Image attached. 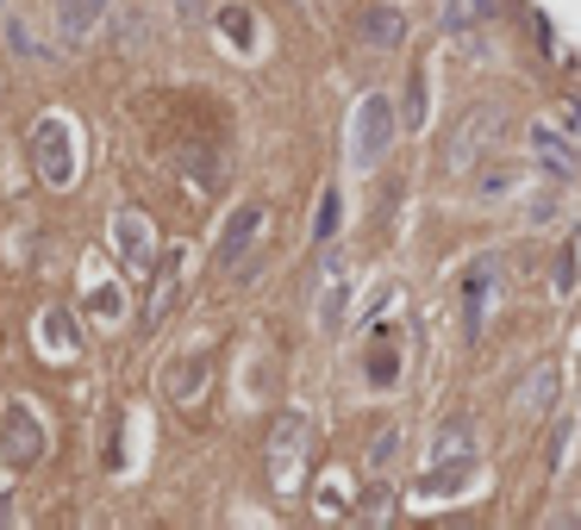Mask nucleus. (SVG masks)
<instances>
[{"label": "nucleus", "mask_w": 581, "mask_h": 530, "mask_svg": "<svg viewBox=\"0 0 581 530\" xmlns=\"http://www.w3.org/2000/svg\"><path fill=\"white\" fill-rule=\"evenodd\" d=\"M0 450H7L13 468H25V462L44 455V431H39V418L25 412V406H7V412H0Z\"/></svg>", "instance_id": "f257e3e1"}, {"label": "nucleus", "mask_w": 581, "mask_h": 530, "mask_svg": "<svg viewBox=\"0 0 581 530\" xmlns=\"http://www.w3.org/2000/svg\"><path fill=\"white\" fill-rule=\"evenodd\" d=\"M263 219H270L263 207H238L232 219H226V231H219V268L251 263V244H256V231H263Z\"/></svg>", "instance_id": "f03ea898"}, {"label": "nucleus", "mask_w": 581, "mask_h": 530, "mask_svg": "<svg viewBox=\"0 0 581 530\" xmlns=\"http://www.w3.org/2000/svg\"><path fill=\"white\" fill-rule=\"evenodd\" d=\"M401 38H407V13L401 7H369L357 20V44L363 51H401Z\"/></svg>", "instance_id": "7ed1b4c3"}, {"label": "nucleus", "mask_w": 581, "mask_h": 530, "mask_svg": "<svg viewBox=\"0 0 581 530\" xmlns=\"http://www.w3.org/2000/svg\"><path fill=\"white\" fill-rule=\"evenodd\" d=\"M501 132H506L501 107H487V113H469V125L450 137V163H469V156H475V144H482V151H494V144H501Z\"/></svg>", "instance_id": "20e7f679"}, {"label": "nucleus", "mask_w": 581, "mask_h": 530, "mask_svg": "<svg viewBox=\"0 0 581 530\" xmlns=\"http://www.w3.org/2000/svg\"><path fill=\"white\" fill-rule=\"evenodd\" d=\"M531 151H538V163H544V169H550V175H557V181H569V175L581 169V156L569 151V144H562V137H557V125H544V119H538V125H531Z\"/></svg>", "instance_id": "39448f33"}, {"label": "nucleus", "mask_w": 581, "mask_h": 530, "mask_svg": "<svg viewBox=\"0 0 581 530\" xmlns=\"http://www.w3.org/2000/svg\"><path fill=\"white\" fill-rule=\"evenodd\" d=\"M375 151H387V107L382 95L363 107V119H357V163H375Z\"/></svg>", "instance_id": "423d86ee"}, {"label": "nucleus", "mask_w": 581, "mask_h": 530, "mask_svg": "<svg viewBox=\"0 0 581 530\" xmlns=\"http://www.w3.org/2000/svg\"><path fill=\"white\" fill-rule=\"evenodd\" d=\"M100 13H107V0H57V32L76 44L100 25Z\"/></svg>", "instance_id": "0eeeda50"}, {"label": "nucleus", "mask_w": 581, "mask_h": 530, "mask_svg": "<svg viewBox=\"0 0 581 530\" xmlns=\"http://www.w3.org/2000/svg\"><path fill=\"white\" fill-rule=\"evenodd\" d=\"M39 144H44V169H51V181H69V163H63V125H57V119L39 132Z\"/></svg>", "instance_id": "6e6552de"}, {"label": "nucleus", "mask_w": 581, "mask_h": 530, "mask_svg": "<svg viewBox=\"0 0 581 530\" xmlns=\"http://www.w3.org/2000/svg\"><path fill=\"white\" fill-rule=\"evenodd\" d=\"M482 312H487V268H475L469 275V338L482 331Z\"/></svg>", "instance_id": "1a4fd4ad"}, {"label": "nucleus", "mask_w": 581, "mask_h": 530, "mask_svg": "<svg viewBox=\"0 0 581 530\" xmlns=\"http://www.w3.org/2000/svg\"><path fill=\"white\" fill-rule=\"evenodd\" d=\"M487 13H494V0H450L445 25H475V20H487Z\"/></svg>", "instance_id": "9d476101"}, {"label": "nucleus", "mask_w": 581, "mask_h": 530, "mask_svg": "<svg viewBox=\"0 0 581 530\" xmlns=\"http://www.w3.org/2000/svg\"><path fill=\"white\" fill-rule=\"evenodd\" d=\"M506 188H519V175H506V169H487L482 181H475V194H506Z\"/></svg>", "instance_id": "9b49d317"}, {"label": "nucleus", "mask_w": 581, "mask_h": 530, "mask_svg": "<svg viewBox=\"0 0 581 530\" xmlns=\"http://www.w3.org/2000/svg\"><path fill=\"white\" fill-rule=\"evenodd\" d=\"M338 219H344V207H338V194H326V207H319V238H331Z\"/></svg>", "instance_id": "f8f14e48"}, {"label": "nucleus", "mask_w": 581, "mask_h": 530, "mask_svg": "<svg viewBox=\"0 0 581 530\" xmlns=\"http://www.w3.org/2000/svg\"><path fill=\"white\" fill-rule=\"evenodd\" d=\"M119 238H125V244H144V219H119ZM138 263H144V250H132Z\"/></svg>", "instance_id": "ddd939ff"}]
</instances>
